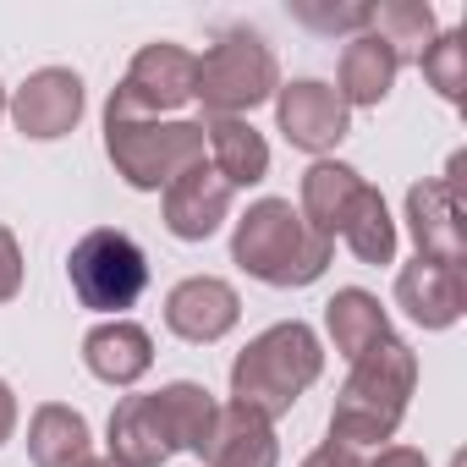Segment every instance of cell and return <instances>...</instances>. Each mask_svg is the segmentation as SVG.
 I'll list each match as a JSON object with an SVG mask.
<instances>
[{"label":"cell","instance_id":"6da1fadb","mask_svg":"<svg viewBox=\"0 0 467 467\" xmlns=\"http://www.w3.org/2000/svg\"><path fill=\"white\" fill-rule=\"evenodd\" d=\"M231 259L265 286H314L330 270L336 243L319 237L292 198H259L231 231Z\"/></svg>","mask_w":467,"mask_h":467},{"label":"cell","instance_id":"7a4b0ae2","mask_svg":"<svg viewBox=\"0 0 467 467\" xmlns=\"http://www.w3.org/2000/svg\"><path fill=\"white\" fill-rule=\"evenodd\" d=\"M319 368H325V352H319V336L303 319L270 325L265 336H254L243 347L237 363H231V407H248L265 423H275L297 407V396L319 379Z\"/></svg>","mask_w":467,"mask_h":467},{"label":"cell","instance_id":"3957f363","mask_svg":"<svg viewBox=\"0 0 467 467\" xmlns=\"http://www.w3.org/2000/svg\"><path fill=\"white\" fill-rule=\"evenodd\" d=\"M418 385V358L407 341L385 336L379 347H368L363 358H352L347 385L336 390V412H330V440L341 445H379L396 434L407 396Z\"/></svg>","mask_w":467,"mask_h":467},{"label":"cell","instance_id":"277c9868","mask_svg":"<svg viewBox=\"0 0 467 467\" xmlns=\"http://www.w3.org/2000/svg\"><path fill=\"white\" fill-rule=\"evenodd\" d=\"M105 154L127 187L160 192L187 165H198L209 154V143H203V121H154V116L105 105Z\"/></svg>","mask_w":467,"mask_h":467},{"label":"cell","instance_id":"5b68a950","mask_svg":"<svg viewBox=\"0 0 467 467\" xmlns=\"http://www.w3.org/2000/svg\"><path fill=\"white\" fill-rule=\"evenodd\" d=\"M275 88H281L275 50L248 28L220 34L209 45V56H198L192 99H203V116H248L254 105L275 99Z\"/></svg>","mask_w":467,"mask_h":467},{"label":"cell","instance_id":"8992f818","mask_svg":"<svg viewBox=\"0 0 467 467\" xmlns=\"http://www.w3.org/2000/svg\"><path fill=\"white\" fill-rule=\"evenodd\" d=\"M67 275H72V292L83 308L121 319V308H132L149 286V259L127 231L99 225L88 237H78V248L67 254Z\"/></svg>","mask_w":467,"mask_h":467},{"label":"cell","instance_id":"52a82bcc","mask_svg":"<svg viewBox=\"0 0 467 467\" xmlns=\"http://www.w3.org/2000/svg\"><path fill=\"white\" fill-rule=\"evenodd\" d=\"M407 220L418 259L467 265V192H462V160H451L445 176H429L407 192Z\"/></svg>","mask_w":467,"mask_h":467},{"label":"cell","instance_id":"ba28073f","mask_svg":"<svg viewBox=\"0 0 467 467\" xmlns=\"http://www.w3.org/2000/svg\"><path fill=\"white\" fill-rule=\"evenodd\" d=\"M198 88V56L182 50V45H143L121 78V88L110 94L116 110H132V116H165V110H182Z\"/></svg>","mask_w":467,"mask_h":467},{"label":"cell","instance_id":"9c48e42d","mask_svg":"<svg viewBox=\"0 0 467 467\" xmlns=\"http://www.w3.org/2000/svg\"><path fill=\"white\" fill-rule=\"evenodd\" d=\"M237 319H243V297H237V286L220 281V275H187L165 297L171 336H182L192 347H209V341L231 336V330H237Z\"/></svg>","mask_w":467,"mask_h":467},{"label":"cell","instance_id":"30bf717a","mask_svg":"<svg viewBox=\"0 0 467 467\" xmlns=\"http://www.w3.org/2000/svg\"><path fill=\"white\" fill-rule=\"evenodd\" d=\"M6 110H12V121H17L23 138H39V143L67 138V132L83 121V78L67 72V67H39V72L12 94Z\"/></svg>","mask_w":467,"mask_h":467},{"label":"cell","instance_id":"8fae6325","mask_svg":"<svg viewBox=\"0 0 467 467\" xmlns=\"http://www.w3.org/2000/svg\"><path fill=\"white\" fill-rule=\"evenodd\" d=\"M275 116H281L286 143L308 149V154H325L352 132V110L341 105V94L330 83H314V78L275 88Z\"/></svg>","mask_w":467,"mask_h":467},{"label":"cell","instance_id":"7c38bea8","mask_svg":"<svg viewBox=\"0 0 467 467\" xmlns=\"http://www.w3.org/2000/svg\"><path fill=\"white\" fill-rule=\"evenodd\" d=\"M231 187L209 160H198V165H187L171 187H165V231L176 243H203V237H214V231L225 225V214H231Z\"/></svg>","mask_w":467,"mask_h":467},{"label":"cell","instance_id":"4fadbf2b","mask_svg":"<svg viewBox=\"0 0 467 467\" xmlns=\"http://www.w3.org/2000/svg\"><path fill=\"white\" fill-rule=\"evenodd\" d=\"M396 303L423 330H451L467 314V270L462 265H440V259H412L396 275Z\"/></svg>","mask_w":467,"mask_h":467},{"label":"cell","instance_id":"5bb4252c","mask_svg":"<svg viewBox=\"0 0 467 467\" xmlns=\"http://www.w3.org/2000/svg\"><path fill=\"white\" fill-rule=\"evenodd\" d=\"M83 363L105 385H138L154 368V341L138 319H105L83 336Z\"/></svg>","mask_w":467,"mask_h":467},{"label":"cell","instance_id":"9a60e30c","mask_svg":"<svg viewBox=\"0 0 467 467\" xmlns=\"http://www.w3.org/2000/svg\"><path fill=\"white\" fill-rule=\"evenodd\" d=\"M203 143H209V165L231 187H254L270 176V143L254 132L248 116H203Z\"/></svg>","mask_w":467,"mask_h":467},{"label":"cell","instance_id":"2e32d148","mask_svg":"<svg viewBox=\"0 0 467 467\" xmlns=\"http://www.w3.org/2000/svg\"><path fill=\"white\" fill-rule=\"evenodd\" d=\"M203 462L209 467H275L281 462V445H275V429L259 412H248V407H220L214 434L203 445Z\"/></svg>","mask_w":467,"mask_h":467},{"label":"cell","instance_id":"e0dca14e","mask_svg":"<svg viewBox=\"0 0 467 467\" xmlns=\"http://www.w3.org/2000/svg\"><path fill=\"white\" fill-rule=\"evenodd\" d=\"M396 72H401L396 50H390L374 28H363V34H352L347 50H341V83H336V94H341L347 110H352V105H379V99L390 94Z\"/></svg>","mask_w":467,"mask_h":467},{"label":"cell","instance_id":"ac0fdd59","mask_svg":"<svg viewBox=\"0 0 467 467\" xmlns=\"http://www.w3.org/2000/svg\"><path fill=\"white\" fill-rule=\"evenodd\" d=\"M28 456L34 467H88L94 462L88 418L67 401H45L28 423Z\"/></svg>","mask_w":467,"mask_h":467},{"label":"cell","instance_id":"d6986e66","mask_svg":"<svg viewBox=\"0 0 467 467\" xmlns=\"http://www.w3.org/2000/svg\"><path fill=\"white\" fill-rule=\"evenodd\" d=\"M176 456V445L160 429V412L149 396H127L110 412V462L116 467H165Z\"/></svg>","mask_w":467,"mask_h":467},{"label":"cell","instance_id":"ffe728a7","mask_svg":"<svg viewBox=\"0 0 467 467\" xmlns=\"http://www.w3.org/2000/svg\"><path fill=\"white\" fill-rule=\"evenodd\" d=\"M149 401H154V412H160L165 440H171L176 451H198V456H203V445H209V434H214V418H220V401H214L203 385H192V379H176V385L154 390Z\"/></svg>","mask_w":467,"mask_h":467},{"label":"cell","instance_id":"44dd1931","mask_svg":"<svg viewBox=\"0 0 467 467\" xmlns=\"http://www.w3.org/2000/svg\"><path fill=\"white\" fill-rule=\"evenodd\" d=\"M325 325H330V341H336V352H341L347 363L363 358L368 347H379V341L390 336V319H385L379 297L363 292V286H341V292L325 303Z\"/></svg>","mask_w":467,"mask_h":467},{"label":"cell","instance_id":"7402d4cb","mask_svg":"<svg viewBox=\"0 0 467 467\" xmlns=\"http://www.w3.org/2000/svg\"><path fill=\"white\" fill-rule=\"evenodd\" d=\"M336 237H341L363 265H390V259H396V220H390L385 198H379L368 182L347 198V209H341V220H336Z\"/></svg>","mask_w":467,"mask_h":467},{"label":"cell","instance_id":"603a6c76","mask_svg":"<svg viewBox=\"0 0 467 467\" xmlns=\"http://www.w3.org/2000/svg\"><path fill=\"white\" fill-rule=\"evenodd\" d=\"M363 187V176L352 171V165H341V160H314L308 165V176H303V220L319 231V237H330L336 243V220H341V209H347V198Z\"/></svg>","mask_w":467,"mask_h":467},{"label":"cell","instance_id":"cb8c5ba5","mask_svg":"<svg viewBox=\"0 0 467 467\" xmlns=\"http://www.w3.org/2000/svg\"><path fill=\"white\" fill-rule=\"evenodd\" d=\"M368 28L396 50V61L423 56V50L434 45V12L423 6V0H396V6H379Z\"/></svg>","mask_w":467,"mask_h":467},{"label":"cell","instance_id":"d4e9b609","mask_svg":"<svg viewBox=\"0 0 467 467\" xmlns=\"http://www.w3.org/2000/svg\"><path fill=\"white\" fill-rule=\"evenodd\" d=\"M418 67H423V78L434 83L440 99L456 105L467 94V45H462V34H434V45L418 56Z\"/></svg>","mask_w":467,"mask_h":467},{"label":"cell","instance_id":"484cf974","mask_svg":"<svg viewBox=\"0 0 467 467\" xmlns=\"http://www.w3.org/2000/svg\"><path fill=\"white\" fill-rule=\"evenodd\" d=\"M292 17L308 23V28H319V34H341V28L363 34L374 23V6H292Z\"/></svg>","mask_w":467,"mask_h":467},{"label":"cell","instance_id":"4316f807","mask_svg":"<svg viewBox=\"0 0 467 467\" xmlns=\"http://www.w3.org/2000/svg\"><path fill=\"white\" fill-rule=\"evenodd\" d=\"M17 286H23V248H17L12 231L0 225V303H12Z\"/></svg>","mask_w":467,"mask_h":467},{"label":"cell","instance_id":"83f0119b","mask_svg":"<svg viewBox=\"0 0 467 467\" xmlns=\"http://www.w3.org/2000/svg\"><path fill=\"white\" fill-rule=\"evenodd\" d=\"M303 467H363V456H358V445L325 440L319 451H308V456H303Z\"/></svg>","mask_w":467,"mask_h":467},{"label":"cell","instance_id":"f1b7e54d","mask_svg":"<svg viewBox=\"0 0 467 467\" xmlns=\"http://www.w3.org/2000/svg\"><path fill=\"white\" fill-rule=\"evenodd\" d=\"M363 467H429L423 462V451H412V445H385L374 462H363Z\"/></svg>","mask_w":467,"mask_h":467},{"label":"cell","instance_id":"f546056e","mask_svg":"<svg viewBox=\"0 0 467 467\" xmlns=\"http://www.w3.org/2000/svg\"><path fill=\"white\" fill-rule=\"evenodd\" d=\"M12 429H17V396H12L6 379H0V445L12 440Z\"/></svg>","mask_w":467,"mask_h":467},{"label":"cell","instance_id":"4dcf8cb0","mask_svg":"<svg viewBox=\"0 0 467 467\" xmlns=\"http://www.w3.org/2000/svg\"><path fill=\"white\" fill-rule=\"evenodd\" d=\"M88 467H116V462H110V456H94V462H88Z\"/></svg>","mask_w":467,"mask_h":467},{"label":"cell","instance_id":"1f68e13d","mask_svg":"<svg viewBox=\"0 0 467 467\" xmlns=\"http://www.w3.org/2000/svg\"><path fill=\"white\" fill-rule=\"evenodd\" d=\"M0 116H6V88H0Z\"/></svg>","mask_w":467,"mask_h":467}]
</instances>
